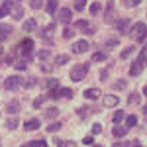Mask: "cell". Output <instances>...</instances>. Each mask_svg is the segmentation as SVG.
<instances>
[{"label": "cell", "instance_id": "26", "mask_svg": "<svg viewBox=\"0 0 147 147\" xmlns=\"http://www.w3.org/2000/svg\"><path fill=\"white\" fill-rule=\"evenodd\" d=\"M106 59H108V55H106V53H102V51H96V53L92 55V61H98V63L106 61Z\"/></svg>", "mask_w": 147, "mask_h": 147}, {"label": "cell", "instance_id": "15", "mask_svg": "<svg viewBox=\"0 0 147 147\" xmlns=\"http://www.w3.org/2000/svg\"><path fill=\"white\" fill-rule=\"evenodd\" d=\"M10 6H12V0H4V4L0 6V18H4V16L10 14Z\"/></svg>", "mask_w": 147, "mask_h": 147}, {"label": "cell", "instance_id": "41", "mask_svg": "<svg viewBox=\"0 0 147 147\" xmlns=\"http://www.w3.org/2000/svg\"><path fill=\"white\" fill-rule=\"evenodd\" d=\"M125 6H137V4H141V0H124Z\"/></svg>", "mask_w": 147, "mask_h": 147}, {"label": "cell", "instance_id": "47", "mask_svg": "<svg viewBox=\"0 0 147 147\" xmlns=\"http://www.w3.org/2000/svg\"><path fill=\"white\" fill-rule=\"evenodd\" d=\"M112 147H134V145H131V143H127V141H125V143H116V145H112Z\"/></svg>", "mask_w": 147, "mask_h": 147}, {"label": "cell", "instance_id": "40", "mask_svg": "<svg viewBox=\"0 0 147 147\" xmlns=\"http://www.w3.org/2000/svg\"><path fill=\"white\" fill-rule=\"evenodd\" d=\"M61 96H65V98H71V96H73L71 88H61Z\"/></svg>", "mask_w": 147, "mask_h": 147}, {"label": "cell", "instance_id": "11", "mask_svg": "<svg viewBox=\"0 0 147 147\" xmlns=\"http://www.w3.org/2000/svg\"><path fill=\"white\" fill-rule=\"evenodd\" d=\"M39 120H37V118H32V120H28V122H26V124H24V127H26V129H28V131H35V129H39Z\"/></svg>", "mask_w": 147, "mask_h": 147}, {"label": "cell", "instance_id": "13", "mask_svg": "<svg viewBox=\"0 0 147 147\" xmlns=\"http://www.w3.org/2000/svg\"><path fill=\"white\" fill-rule=\"evenodd\" d=\"M141 71H143V65H139L137 61H134V63H131V67H129V75H131V77H139V75H141Z\"/></svg>", "mask_w": 147, "mask_h": 147}, {"label": "cell", "instance_id": "1", "mask_svg": "<svg viewBox=\"0 0 147 147\" xmlns=\"http://www.w3.org/2000/svg\"><path fill=\"white\" fill-rule=\"evenodd\" d=\"M86 73H88V65H86V63L75 65V67L71 69V80H75V82H80V80L86 77Z\"/></svg>", "mask_w": 147, "mask_h": 147}, {"label": "cell", "instance_id": "23", "mask_svg": "<svg viewBox=\"0 0 147 147\" xmlns=\"http://www.w3.org/2000/svg\"><path fill=\"white\" fill-rule=\"evenodd\" d=\"M124 118H125V112H124V110H118V112L114 114L112 122H114V124H116V125H118V124H120V122H122V120H124Z\"/></svg>", "mask_w": 147, "mask_h": 147}, {"label": "cell", "instance_id": "29", "mask_svg": "<svg viewBox=\"0 0 147 147\" xmlns=\"http://www.w3.org/2000/svg\"><path fill=\"white\" fill-rule=\"evenodd\" d=\"M57 147H79L75 141H61V139H57Z\"/></svg>", "mask_w": 147, "mask_h": 147}, {"label": "cell", "instance_id": "18", "mask_svg": "<svg viewBox=\"0 0 147 147\" xmlns=\"http://www.w3.org/2000/svg\"><path fill=\"white\" fill-rule=\"evenodd\" d=\"M35 26H37V22H35L34 18H32V20H26V22H24V32H34Z\"/></svg>", "mask_w": 147, "mask_h": 147}, {"label": "cell", "instance_id": "22", "mask_svg": "<svg viewBox=\"0 0 147 147\" xmlns=\"http://www.w3.org/2000/svg\"><path fill=\"white\" fill-rule=\"evenodd\" d=\"M18 110H20V104H18V100H16V102H8V106H6V112L16 114Z\"/></svg>", "mask_w": 147, "mask_h": 147}, {"label": "cell", "instance_id": "48", "mask_svg": "<svg viewBox=\"0 0 147 147\" xmlns=\"http://www.w3.org/2000/svg\"><path fill=\"white\" fill-rule=\"evenodd\" d=\"M41 71H45V73H51V67H49V65H41Z\"/></svg>", "mask_w": 147, "mask_h": 147}, {"label": "cell", "instance_id": "54", "mask_svg": "<svg viewBox=\"0 0 147 147\" xmlns=\"http://www.w3.org/2000/svg\"><path fill=\"white\" fill-rule=\"evenodd\" d=\"M143 94H145V96H147V86H143Z\"/></svg>", "mask_w": 147, "mask_h": 147}, {"label": "cell", "instance_id": "44", "mask_svg": "<svg viewBox=\"0 0 147 147\" xmlns=\"http://www.w3.org/2000/svg\"><path fill=\"white\" fill-rule=\"evenodd\" d=\"M108 79V69H102L100 71V80H106Z\"/></svg>", "mask_w": 147, "mask_h": 147}, {"label": "cell", "instance_id": "45", "mask_svg": "<svg viewBox=\"0 0 147 147\" xmlns=\"http://www.w3.org/2000/svg\"><path fill=\"white\" fill-rule=\"evenodd\" d=\"M63 35H65V37H73V35H75V30H65V32H63Z\"/></svg>", "mask_w": 147, "mask_h": 147}, {"label": "cell", "instance_id": "27", "mask_svg": "<svg viewBox=\"0 0 147 147\" xmlns=\"http://www.w3.org/2000/svg\"><path fill=\"white\" fill-rule=\"evenodd\" d=\"M24 147H47L45 139H37V141H32L30 145H24Z\"/></svg>", "mask_w": 147, "mask_h": 147}, {"label": "cell", "instance_id": "31", "mask_svg": "<svg viewBox=\"0 0 147 147\" xmlns=\"http://www.w3.org/2000/svg\"><path fill=\"white\" fill-rule=\"evenodd\" d=\"M100 8H102V6L98 4V2H92V4H90V8H88V10H90V14H92V16H96V14L100 12Z\"/></svg>", "mask_w": 147, "mask_h": 147}, {"label": "cell", "instance_id": "19", "mask_svg": "<svg viewBox=\"0 0 147 147\" xmlns=\"http://www.w3.org/2000/svg\"><path fill=\"white\" fill-rule=\"evenodd\" d=\"M118 43H120V41H118L116 37H110V39H106V41H104V47L112 51V49H116V47H118Z\"/></svg>", "mask_w": 147, "mask_h": 147}, {"label": "cell", "instance_id": "46", "mask_svg": "<svg viewBox=\"0 0 147 147\" xmlns=\"http://www.w3.org/2000/svg\"><path fill=\"white\" fill-rule=\"evenodd\" d=\"M114 86H116V88H125V80H118Z\"/></svg>", "mask_w": 147, "mask_h": 147}, {"label": "cell", "instance_id": "8", "mask_svg": "<svg viewBox=\"0 0 147 147\" xmlns=\"http://www.w3.org/2000/svg\"><path fill=\"white\" fill-rule=\"evenodd\" d=\"M71 20H73V12L69 10V8H63V10H59V22L63 24V26L71 24Z\"/></svg>", "mask_w": 147, "mask_h": 147}, {"label": "cell", "instance_id": "12", "mask_svg": "<svg viewBox=\"0 0 147 147\" xmlns=\"http://www.w3.org/2000/svg\"><path fill=\"white\" fill-rule=\"evenodd\" d=\"M12 34V26H8V24H2L0 26V43L4 41V39H8V35Z\"/></svg>", "mask_w": 147, "mask_h": 147}, {"label": "cell", "instance_id": "2", "mask_svg": "<svg viewBox=\"0 0 147 147\" xmlns=\"http://www.w3.org/2000/svg\"><path fill=\"white\" fill-rule=\"evenodd\" d=\"M129 34H131V37L136 41H143L147 37V26L143 22H137L134 28H129Z\"/></svg>", "mask_w": 147, "mask_h": 147}, {"label": "cell", "instance_id": "37", "mask_svg": "<svg viewBox=\"0 0 147 147\" xmlns=\"http://www.w3.org/2000/svg\"><path fill=\"white\" fill-rule=\"evenodd\" d=\"M43 100H45V96H37L34 100V108H41V104H43Z\"/></svg>", "mask_w": 147, "mask_h": 147}, {"label": "cell", "instance_id": "28", "mask_svg": "<svg viewBox=\"0 0 147 147\" xmlns=\"http://www.w3.org/2000/svg\"><path fill=\"white\" fill-rule=\"evenodd\" d=\"M67 61H69V55L61 53V55H57V59H55V65H65Z\"/></svg>", "mask_w": 147, "mask_h": 147}, {"label": "cell", "instance_id": "39", "mask_svg": "<svg viewBox=\"0 0 147 147\" xmlns=\"http://www.w3.org/2000/svg\"><path fill=\"white\" fill-rule=\"evenodd\" d=\"M131 53H134V47H127V49H124V51H122V59H125V57H129Z\"/></svg>", "mask_w": 147, "mask_h": 147}, {"label": "cell", "instance_id": "16", "mask_svg": "<svg viewBox=\"0 0 147 147\" xmlns=\"http://www.w3.org/2000/svg\"><path fill=\"white\" fill-rule=\"evenodd\" d=\"M125 134H127V127H122V125H116L112 129V136L114 137H124Z\"/></svg>", "mask_w": 147, "mask_h": 147}, {"label": "cell", "instance_id": "56", "mask_svg": "<svg viewBox=\"0 0 147 147\" xmlns=\"http://www.w3.org/2000/svg\"><path fill=\"white\" fill-rule=\"evenodd\" d=\"M0 65H2V61H0Z\"/></svg>", "mask_w": 147, "mask_h": 147}, {"label": "cell", "instance_id": "55", "mask_svg": "<svg viewBox=\"0 0 147 147\" xmlns=\"http://www.w3.org/2000/svg\"><path fill=\"white\" fill-rule=\"evenodd\" d=\"M92 147H102V145H94V143H92Z\"/></svg>", "mask_w": 147, "mask_h": 147}, {"label": "cell", "instance_id": "36", "mask_svg": "<svg viewBox=\"0 0 147 147\" xmlns=\"http://www.w3.org/2000/svg\"><path fill=\"white\" fill-rule=\"evenodd\" d=\"M35 82H37V80H35L34 77H30V79H26V82H24V86H26V88H32V86H34Z\"/></svg>", "mask_w": 147, "mask_h": 147}, {"label": "cell", "instance_id": "50", "mask_svg": "<svg viewBox=\"0 0 147 147\" xmlns=\"http://www.w3.org/2000/svg\"><path fill=\"white\" fill-rule=\"evenodd\" d=\"M131 145H134V147H143V145H141V143H139V141H134Z\"/></svg>", "mask_w": 147, "mask_h": 147}, {"label": "cell", "instance_id": "52", "mask_svg": "<svg viewBox=\"0 0 147 147\" xmlns=\"http://www.w3.org/2000/svg\"><path fill=\"white\" fill-rule=\"evenodd\" d=\"M143 114H145V118H147V104L143 106Z\"/></svg>", "mask_w": 147, "mask_h": 147}, {"label": "cell", "instance_id": "53", "mask_svg": "<svg viewBox=\"0 0 147 147\" xmlns=\"http://www.w3.org/2000/svg\"><path fill=\"white\" fill-rule=\"evenodd\" d=\"M2 53H4V47H2V43H0V55H2Z\"/></svg>", "mask_w": 147, "mask_h": 147}, {"label": "cell", "instance_id": "49", "mask_svg": "<svg viewBox=\"0 0 147 147\" xmlns=\"http://www.w3.org/2000/svg\"><path fill=\"white\" fill-rule=\"evenodd\" d=\"M16 69H20V71H24V69H26V63H18V65H16Z\"/></svg>", "mask_w": 147, "mask_h": 147}, {"label": "cell", "instance_id": "21", "mask_svg": "<svg viewBox=\"0 0 147 147\" xmlns=\"http://www.w3.org/2000/svg\"><path fill=\"white\" fill-rule=\"evenodd\" d=\"M57 6H59V2H57V0H47V14H55Z\"/></svg>", "mask_w": 147, "mask_h": 147}, {"label": "cell", "instance_id": "17", "mask_svg": "<svg viewBox=\"0 0 147 147\" xmlns=\"http://www.w3.org/2000/svg\"><path fill=\"white\" fill-rule=\"evenodd\" d=\"M43 116H45L47 120H53V118H57V116H59V108H55V106H53V108H47Z\"/></svg>", "mask_w": 147, "mask_h": 147}, {"label": "cell", "instance_id": "43", "mask_svg": "<svg viewBox=\"0 0 147 147\" xmlns=\"http://www.w3.org/2000/svg\"><path fill=\"white\" fill-rule=\"evenodd\" d=\"M100 131H102V125L100 124H94V125H92V134H100Z\"/></svg>", "mask_w": 147, "mask_h": 147}, {"label": "cell", "instance_id": "35", "mask_svg": "<svg viewBox=\"0 0 147 147\" xmlns=\"http://www.w3.org/2000/svg\"><path fill=\"white\" fill-rule=\"evenodd\" d=\"M84 6H86V0H75V8H77V10H82V8H84Z\"/></svg>", "mask_w": 147, "mask_h": 147}, {"label": "cell", "instance_id": "14", "mask_svg": "<svg viewBox=\"0 0 147 147\" xmlns=\"http://www.w3.org/2000/svg\"><path fill=\"white\" fill-rule=\"evenodd\" d=\"M100 96V90L98 88H86L84 90V98H88V100H96Z\"/></svg>", "mask_w": 147, "mask_h": 147}, {"label": "cell", "instance_id": "34", "mask_svg": "<svg viewBox=\"0 0 147 147\" xmlns=\"http://www.w3.org/2000/svg\"><path fill=\"white\" fill-rule=\"evenodd\" d=\"M37 57H39V59H49V57H51V51H49V49H41V51L37 53Z\"/></svg>", "mask_w": 147, "mask_h": 147}, {"label": "cell", "instance_id": "6", "mask_svg": "<svg viewBox=\"0 0 147 147\" xmlns=\"http://www.w3.org/2000/svg\"><path fill=\"white\" fill-rule=\"evenodd\" d=\"M88 49H90V43H88L86 39H79L77 43H73V51L79 53V55H80V53H86Z\"/></svg>", "mask_w": 147, "mask_h": 147}, {"label": "cell", "instance_id": "30", "mask_svg": "<svg viewBox=\"0 0 147 147\" xmlns=\"http://www.w3.org/2000/svg\"><path fill=\"white\" fill-rule=\"evenodd\" d=\"M57 86H59V82H57L55 79H49L45 82V88H47V90H53V88H57Z\"/></svg>", "mask_w": 147, "mask_h": 147}, {"label": "cell", "instance_id": "7", "mask_svg": "<svg viewBox=\"0 0 147 147\" xmlns=\"http://www.w3.org/2000/svg\"><path fill=\"white\" fill-rule=\"evenodd\" d=\"M129 26H131V22H129L127 18H122V20H118V22H116V30H118L120 34L125 35L127 32H129Z\"/></svg>", "mask_w": 147, "mask_h": 147}, {"label": "cell", "instance_id": "10", "mask_svg": "<svg viewBox=\"0 0 147 147\" xmlns=\"http://www.w3.org/2000/svg\"><path fill=\"white\" fill-rule=\"evenodd\" d=\"M53 34H55V24H49V26H45V28L41 30V37H43V39H51Z\"/></svg>", "mask_w": 147, "mask_h": 147}, {"label": "cell", "instance_id": "9", "mask_svg": "<svg viewBox=\"0 0 147 147\" xmlns=\"http://www.w3.org/2000/svg\"><path fill=\"white\" fill-rule=\"evenodd\" d=\"M118 102H120V98H118V96H114V94H106V96L102 98V104H104V106H108V108L116 106Z\"/></svg>", "mask_w": 147, "mask_h": 147}, {"label": "cell", "instance_id": "51", "mask_svg": "<svg viewBox=\"0 0 147 147\" xmlns=\"http://www.w3.org/2000/svg\"><path fill=\"white\" fill-rule=\"evenodd\" d=\"M141 53H143V55H145V57H147V45H145V47H143V51H141Z\"/></svg>", "mask_w": 147, "mask_h": 147}, {"label": "cell", "instance_id": "33", "mask_svg": "<svg viewBox=\"0 0 147 147\" xmlns=\"http://www.w3.org/2000/svg\"><path fill=\"white\" fill-rule=\"evenodd\" d=\"M61 122H53V124H49L47 125V131H57V129H61Z\"/></svg>", "mask_w": 147, "mask_h": 147}, {"label": "cell", "instance_id": "20", "mask_svg": "<svg viewBox=\"0 0 147 147\" xmlns=\"http://www.w3.org/2000/svg\"><path fill=\"white\" fill-rule=\"evenodd\" d=\"M136 125H137V116L131 114V116L125 118V127H127V129H129V127H136Z\"/></svg>", "mask_w": 147, "mask_h": 147}, {"label": "cell", "instance_id": "24", "mask_svg": "<svg viewBox=\"0 0 147 147\" xmlns=\"http://www.w3.org/2000/svg\"><path fill=\"white\" fill-rule=\"evenodd\" d=\"M127 102H129L131 106H137V104L141 102V96H139L137 92H134V94H129V98H127Z\"/></svg>", "mask_w": 147, "mask_h": 147}, {"label": "cell", "instance_id": "38", "mask_svg": "<svg viewBox=\"0 0 147 147\" xmlns=\"http://www.w3.org/2000/svg\"><path fill=\"white\" fill-rule=\"evenodd\" d=\"M41 6H43V0H32V8L34 10H39Z\"/></svg>", "mask_w": 147, "mask_h": 147}, {"label": "cell", "instance_id": "5", "mask_svg": "<svg viewBox=\"0 0 147 147\" xmlns=\"http://www.w3.org/2000/svg\"><path fill=\"white\" fill-rule=\"evenodd\" d=\"M75 30L84 32V34H94V28H92L86 20H77V22H75Z\"/></svg>", "mask_w": 147, "mask_h": 147}, {"label": "cell", "instance_id": "3", "mask_svg": "<svg viewBox=\"0 0 147 147\" xmlns=\"http://www.w3.org/2000/svg\"><path fill=\"white\" fill-rule=\"evenodd\" d=\"M20 84H22V77L20 75H10L4 80V88L6 90H16V88H20Z\"/></svg>", "mask_w": 147, "mask_h": 147}, {"label": "cell", "instance_id": "25", "mask_svg": "<svg viewBox=\"0 0 147 147\" xmlns=\"http://www.w3.org/2000/svg\"><path fill=\"white\" fill-rule=\"evenodd\" d=\"M12 16H14V20H22L24 10L20 8V6H14V8H12Z\"/></svg>", "mask_w": 147, "mask_h": 147}, {"label": "cell", "instance_id": "42", "mask_svg": "<svg viewBox=\"0 0 147 147\" xmlns=\"http://www.w3.org/2000/svg\"><path fill=\"white\" fill-rule=\"evenodd\" d=\"M82 143H84V145H92V143H94V137H90V136L82 137Z\"/></svg>", "mask_w": 147, "mask_h": 147}, {"label": "cell", "instance_id": "4", "mask_svg": "<svg viewBox=\"0 0 147 147\" xmlns=\"http://www.w3.org/2000/svg\"><path fill=\"white\" fill-rule=\"evenodd\" d=\"M18 51H20L24 57H30V53L34 51V41H32V39H22L20 45H18Z\"/></svg>", "mask_w": 147, "mask_h": 147}, {"label": "cell", "instance_id": "32", "mask_svg": "<svg viewBox=\"0 0 147 147\" xmlns=\"http://www.w3.org/2000/svg\"><path fill=\"white\" fill-rule=\"evenodd\" d=\"M6 127H8V129H16V127H18V118H10V120L6 122Z\"/></svg>", "mask_w": 147, "mask_h": 147}]
</instances>
